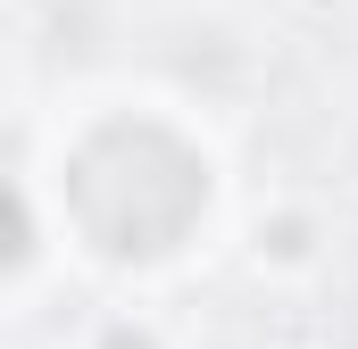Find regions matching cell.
Listing matches in <instances>:
<instances>
[{
  "instance_id": "obj_3",
  "label": "cell",
  "mask_w": 358,
  "mask_h": 349,
  "mask_svg": "<svg viewBox=\"0 0 358 349\" xmlns=\"http://www.w3.org/2000/svg\"><path fill=\"white\" fill-rule=\"evenodd\" d=\"M92 349H167V341H159L150 325H108V333H100Z\"/></svg>"
},
{
  "instance_id": "obj_2",
  "label": "cell",
  "mask_w": 358,
  "mask_h": 349,
  "mask_svg": "<svg viewBox=\"0 0 358 349\" xmlns=\"http://www.w3.org/2000/svg\"><path fill=\"white\" fill-rule=\"evenodd\" d=\"M308 233H317V225H308V216H300V208H292V216H259V266H308L317 258V242H308Z\"/></svg>"
},
{
  "instance_id": "obj_1",
  "label": "cell",
  "mask_w": 358,
  "mask_h": 349,
  "mask_svg": "<svg viewBox=\"0 0 358 349\" xmlns=\"http://www.w3.org/2000/svg\"><path fill=\"white\" fill-rule=\"evenodd\" d=\"M76 216L108 258H167L208 216V158L167 125H108L76 158Z\"/></svg>"
}]
</instances>
